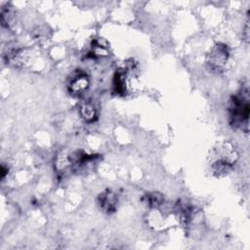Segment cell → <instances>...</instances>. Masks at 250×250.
<instances>
[{
  "label": "cell",
  "mask_w": 250,
  "mask_h": 250,
  "mask_svg": "<svg viewBox=\"0 0 250 250\" xmlns=\"http://www.w3.org/2000/svg\"><path fill=\"white\" fill-rule=\"evenodd\" d=\"M208 159L213 175L223 177L233 169L238 159V154L232 144L222 142L211 148Z\"/></svg>",
  "instance_id": "6da1fadb"
},
{
  "label": "cell",
  "mask_w": 250,
  "mask_h": 250,
  "mask_svg": "<svg viewBox=\"0 0 250 250\" xmlns=\"http://www.w3.org/2000/svg\"><path fill=\"white\" fill-rule=\"evenodd\" d=\"M229 59V50L226 44H215L207 54L206 62L209 68L215 72L223 71Z\"/></svg>",
  "instance_id": "3957f363"
},
{
  "label": "cell",
  "mask_w": 250,
  "mask_h": 250,
  "mask_svg": "<svg viewBox=\"0 0 250 250\" xmlns=\"http://www.w3.org/2000/svg\"><path fill=\"white\" fill-rule=\"evenodd\" d=\"M87 85H88L87 77L82 73H78L77 75H75L70 79L69 89L74 94H80L86 90Z\"/></svg>",
  "instance_id": "5b68a950"
},
{
  "label": "cell",
  "mask_w": 250,
  "mask_h": 250,
  "mask_svg": "<svg viewBox=\"0 0 250 250\" xmlns=\"http://www.w3.org/2000/svg\"><path fill=\"white\" fill-rule=\"evenodd\" d=\"M146 203L149 207H153V208H157L158 206H160L163 201H164V198L161 194L157 193V192H152V193H149L146 195Z\"/></svg>",
  "instance_id": "8992f818"
},
{
  "label": "cell",
  "mask_w": 250,
  "mask_h": 250,
  "mask_svg": "<svg viewBox=\"0 0 250 250\" xmlns=\"http://www.w3.org/2000/svg\"><path fill=\"white\" fill-rule=\"evenodd\" d=\"M249 108V91L247 88H243L232 96L229 101V113L230 125L236 129L247 132Z\"/></svg>",
  "instance_id": "7a4b0ae2"
},
{
  "label": "cell",
  "mask_w": 250,
  "mask_h": 250,
  "mask_svg": "<svg viewBox=\"0 0 250 250\" xmlns=\"http://www.w3.org/2000/svg\"><path fill=\"white\" fill-rule=\"evenodd\" d=\"M81 113L87 121H92L96 116V109L91 104H84L81 107Z\"/></svg>",
  "instance_id": "52a82bcc"
},
{
  "label": "cell",
  "mask_w": 250,
  "mask_h": 250,
  "mask_svg": "<svg viewBox=\"0 0 250 250\" xmlns=\"http://www.w3.org/2000/svg\"><path fill=\"white\" fill-rule=\"evenodd\" d=\"M117 202L118 199L116 194L110 189H104L98 196V204L100 208L107 214L115 212L117 208Z\"/></svg>",
  "instance_id": "277c9868"
}]
</instances>
